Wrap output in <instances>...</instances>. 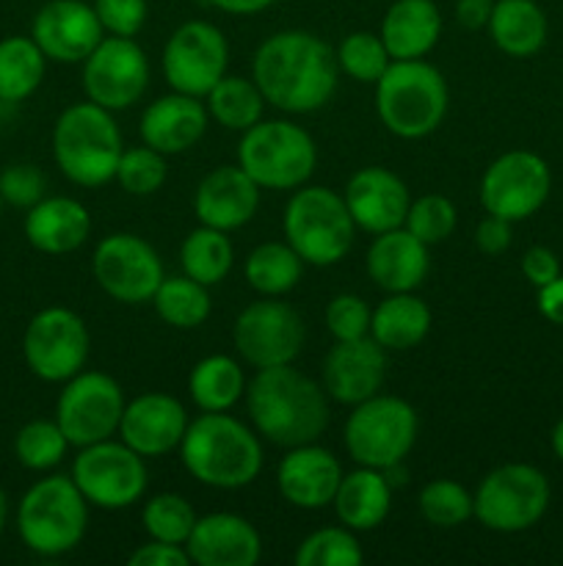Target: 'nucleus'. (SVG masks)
Masks as SVG:
<instances>
[{"mask_svg":"<svg viewBox=\"0 0 563 566\" xmlns=\"http://www.w3.org/2000/svg\"><path fill=\"white\" fill-rule=\"evenodd\" d=\"M293 562L296 566H359L364 562V553L357 531L346 525H331V528L312 531L307 539H301Z\"/></svg>","mask_w":563,"mask_h":566,"instance_id":"nucleus-40","label":"nucleus"},{"mask_svg":"<svg viewBox=\"0 0 563 566\" xmlns=\"http://www.w3.org/2000/svg\"><path fill=\"white\" fill-rule=\"evenodd\" d=\"M348 457L362 468L390 470L403 464L417 442V412L397 396H373L351 407L342 431Z\"/></svg>","mask_w":563,"mask_h":566,"instance_id":"nucleus-9","label":"nucleus"},{"mask_svg":"<svg viewBox=\"0 0 563 566\" xmlns=\"http://www.w3.org/2000/svg\"><path fill=\"white\" fill-rule=\"evenodd\" d=\"M152 307L163 324L174 326V329H196L210 318V302L208 285L191 280V276H163L152 296Z\"/></svg>","mask_w":563,"mask_h":566,"instance_id":"nucleus-38","label":"nucleus"},{"mask_svg":"<svg viewBox=\"0 0 563 566\" xmlns=\"http://www.w3.org/2000/svg\"><path fill=\"white\" fill-rule=\"evenodd\" d=\"M342 481V464L326 448L307 442V446L287 448L276 470V486L290 506L304 512H318L331 506L337 486Z\"/></svg>","mask_w":563,"mask_h":566,"instance_id":"nucleus-23","label":"nucleus"},{"mask_svg":"<svg viewBox=\"0 0 563 566\" xmlns=\"http://www.w3.org/2000/svg\"><path fill=\"white\" fill-rule=\"evenodd\" d=\"M188 392L202 412H230L246 396V376L237 359L226 354H210L193 365L188 376Z\"/></svg>","mask_w":563,"mask_h":566,"instance_id":"nucleus-33","label":"nucleus"},{"mask_svg":"<svg viewBox=\"0 0 563 566\" xmlns=\"http://www.w3.org/2000/svg\"><path fill=\"white\" fill-rule=\"evenodd\" d=\"M237 166L268 191H296L307 186L318 166V147L301 125L270 119L248 127L237 147Z\"/></svg>","mask_w":563,"mask_h":566,"instance_id":"nucleus-8","label":"nucleus"},{"mask_svg":"<svg viewBox=\"0 0 563 566\" xmlns=\"http://www.w3.org/2000/svg\"><path fill=\"white\" fill-rule=\"evenodd\" d=\"M522 274L533 287L550 285L552 280L561 276V263L557 254L546 247H530L522 258Z\"/></svg>","mask_w":563,"mask_h":566,"instance_id":"nucleus-50","label":"nucleus"},{"mask_svg":"<svg viewBox=\"0 0 563 566\" xmlns=\"http://www.w3.org/2000/svg\"><path fill=\"white\" fill-rule=\"evenodd\" d=\"M47 55L39 50L31 36L0 39V99L22 103L31 97L44 81Z\"/></svg>","mask_w":563,"mask_h":566,"instance_id":"nucleus-35","label":"nucleus"},{"mask_svg":"<svg viewBox=\"0 0 563 566\" xmlns=\"http://www.w3.org/2000/svg\"><path fill=\"white\" fill-rule=\"evenodd\" d=\"M491 9H495V0H456V20L467 31H480L489 25Z\"/></svg>","mask_w":563,"mask_h":566,"instance_id":"nucleus-52","label":"nucleus"},{"mask_svg":"<svg viewBox=\"0 0 563 566\" xmlns=\"http://www.w3.org/2000/svg\"><path fill=\"white\" fill-rule=\"evenodd\" d=\"M539 313L550 324L563 326V274L552 280L550 285L539 287Z\"/></svg>","mask_w":563,"mask_h":566,"instance_id":"nucleus-53","label":"nucleus"},{"mask_svg":"<svg viewBox=\"0 0 563 566\" xmlns=\"http://www.w3.org/2000/svg\"><path fill=\"white\" fill-rule=\"evenodd\" d=\"M334 55H337V66H340V72H346L351 81L373 83V86L375 81L384 75L386 66L392 64L390 50L384 48L379 33H370V31L348 33V36L337 44Z\"/></svg>","mask_w":563,"mask_h":566,"instance_id":"nucleus-43","label":"nucleus"},{"mask_svg":"<svg viewBox=\"0 0 563 566\" xmlns=\"http://www.w3.org/2000/svg\"><path fill=\"white\" fill-rule=\"evenodd\" d=\"M188 423L185 407L174 396L144 392L125 403L116 434L144 459H158L180 448Z\"/></svg>","mask_w":563,"mask_h":566,"instance_id":"nucleus-21","label":"nucleus"},{"mask_svg":"<svg viewBox=\"0 0 563 566\" xmlns=\"http://www.w3.org/2000/svg\"><path fill=\"white\" fill-rule=\"evenodd\" d=\"M44 188L47 180L33 164H11L0 171V197L11 208H33L39 199H44Z\"/></svg>","mask_w":563,"mask_h":566,"instance_id":"nucleus-47","label":"nucleus"},{"mask_svg":"<svg viewBox=\"0 0 563 566\" xmlns=\"http://www.w3.org/2000/svg\"><path fill=\"white\" fill-rule=\"evenodd\" d=\"M320 376L326 396L346 407H357L379 396L386 379V348H381L370 335L359 340H334L323 357Z\"/></svg>","mask_w":563,"mask_h":566,"instance_id":"nucleus-20","label":"nucleus"},{"mask_svg":"<svg viewBox=\"0 0 563 566\" xmlns=\"http://www.w3.org/2000/svg\"><path fill=\"white\" fill-rule=\"evenodd\" d=\"M6 520H9V497H6L3 486H0V531L6 528Z\"/></svg>","mask_w":563,"mask_h":566,"instance_id":"nucleus-56","label":"nucleus"},{"mask_svg":"<svg viewBox=\"0 0 563 566\" xmlns=\"http://www.w3.org/2000/svg\"><path fill=\"white\" fill-rule=\"evenodd\" d=\"M166 177H169L166 155L141 144V147H130L121 153L114 180L132 197H149L163 188Z\"/></svg>","mask_w":563,"mask_h":566,"instance_id":"nucleus-44","label":"nucleus"},{"mask_svg":"<svg viewBox=\"0 0 563 566\" xmlns=\"http://www.w3.org/2000/svg\"><path fill=\"white\" fill-rule=\"evenodd\" d=\"M149 86V61L136 39L105 36L83 61V92L108 111H125Z\"/></svg>","mask_w":563,"mask_h":566,"instance_id":"nucleus-18","label":"nucleus"},{"mask_svg":"<svg viewBox=\"0 0 563 566\" xmlns=\"http://www.w3.org/2000/svg\"><path fill=\"white\" fill-rule=\"evenodd\" d=\"M130 566H188L191 558H188L185 545H171V542L149 539L147 545H138L132 551V556L127 558Z\"/></svg>","mask_w":563,"mask_h":566,"instance_id":"nucleus-49","label":"nucleus"},{"mask_svg":"<svg viewBox=\"0 0 563 566\" xmlns=\"http://www.w3.org/2000/svg\"><path fill=\"white\" fill-rule=\"evenodd\" d=\"M185 551L199 566H254L263 556V539L241 514L215 512L196 520Z\"/></svg>","mask_w":563,"mask_h":566,"instance_id":"nucleus-25","label":"nucleus"},{"mask_svg":"<svg viewBox=\"0 0 563 566\" xmlns=\"http://www.w3.org/2000/svg\"><path fill=\"white\" fill-rule=\"evenodd\" d=\"M431 307L414 291L390 293L370 315V337L386 352H408L431 332Z\"/></svg>","mask_w":563,"mask_h":566,"instance_id":"nucleus-31","label":"nucleus"},{"mask_svg":"<svg viewBox=\"0 0 563 566\" xmlns=\"http://www.w3.org/2000/svg\"><path fill=\"white\" fill-rule=\"evenodd\" d=\"M182 468L213 490H243L263 470L257 431L230 412H202L188 423L180 442Z\"/></svg>","mask_w":563,"mask_h":566,"instance_id":"nucleus-3","label":"nucleus"},{"mask_svg":"<svg viewBox=\"0 0 563 566\" xmlns=\"http://www.w3.org/2000/svg\"><path fill=\"white\" fill-rule=\"evenodd\" d=\"M196 512L191 503L174 492H160L152 495L141 509V523L149 539L171 542V545H185L196 525Z\"/></svg>","mask_w":563,"mask_h":566,"instance_id":"nucleus-41","label":"nucleus"},{"mask_svg":"<svg viewBox=\"0 0 563 566\" xmlns=\"http://www.w3.org/2000/svg\"><path fill=\"white\" fill-rule=\"evenodd\" d=\"M125 403V392L114 376L81 370L64 381V390L55 401V423L70 446L86 448L110 440L119 431Z\"/></svg>","mask_w":563,"mask_h":566,"instance_id":"nucleus-12","label":"nucleus"},{"mask_svg":"<svg viewBox=\"0 0 563 566\" xmlns=\"http://www.w3.org/2000/svg\"><path fill=\"white\" fill-rule=\"evenodd\" d=\"M25 238L36 252L61 258L77 252L88 241L92 216L72 197H44L25 213Z\"/></svg>","mask_w":563,"mask_h":566,"instance_id":"nucleus-28","label":"nucleus"},{"mask_svg":"<svg viewBox=\"0 0 563 566\" xmlns=\"http://www.w3.org/2000/svg\"><path fill=\"white\" fill-rule=\"evenodd\" d=\"M125 144L114 111L92 103H75L61 111L53 125V160L61 175L83 188H99L116 177Z\"/></svg>","mask_w":563,"mask_h":566,"instance_id":"nucleus-4","label":"nucleus"},{"mask_svg":"<svg viewBox=\"0 0 563 566\" xmlns=\"http://www.w3.org/2000/svg\"><path fill=\"white\" fill-rule=\"evenodd\" d=\"M92 274L99 291L121 304L152 302L155 291L166 276L155 247L132 232H110L97 243Z\"/></svg>","mask_w":563,"mask_h":566,"instance_id":"nucleus-16","label":"nucleus"},{"mask_svg":"<svg viewBox=\"0 0 563 566\" xmlns=\"http://www.w3.org/2000/svg\"><path fill=\"white\" fill-rule=\"evenodd\" d=\"M210 114L202 97L171 92L149 103L141 114V142L158 149L160 155H182L196 147L199 138L208 130Z\"/></svg>","mask_w":563,"mask_h":566,"instance_id":"nucleus-26","label":"nucleus"},{"mask_svg":"<svg viewBox=\"0 0 563 566\" xmlns=\"http://www.w3.org/2000/svg\"><path fill=\"white\" fill-rule=\"evenodd\" d=\"M475 517L497 534L533 528L550 506V481L533 464L511 462L495 468L475 490Z\"/></svg>","mask_w":563,"mask_h":566,"instance_id":"nucleus-10","label":"nucleus"},{"mask_svg":"<svg viewBox=\"0 0 563 566\" xmlns=\"http://www.w3.org/2000/svg\"><path fill=\"white\" fill-rule=\"evenodd\" d=\"M342 199H346L353 224L370 235L403 227L408 205H412L406 182L384 166H364L353 171L348 177Z\"/></svg>","mask_w":563,"mask_h":566,"instance_id":"nucleus-22","label":"nucleus"},{"mask_svg":"<svg viewBox=\"0 0 563 566\" xmlns=\"http://www.w3.org/2000/svg\"><path fill=\"white\" fill-rule=\"evenodd\" d=\"M88 528V501L72 475L39 479L17 506V534L39 556H64L83 542Z\"/></svg>","mask_w":563,"mask_h":566,"instance_id":"nucleus-6","label":"nucleus"},{"mask_svg":"<svg viewBox=\"0 0 563 566\" xmlns=\"http://www.w3.org/2000/svg\"><path fill=\"white\" fill-rule=\"evenodd\" d=\"M489 36L511 59H528L546 42V14L535 0H495Z\"/></svg>","mask_w":563,"mask_h":566,"instance_id":"nucleus-32","label":"nucleus"},{"mask_svg":"<svg viewBox=\"0 0 563 566\" xmlns=\"http://www.w3.org/2000/svg\"><path fill=\"white\" fill-rule=\"evenodd\" d=\"M160 64L171 92L204 99L210 88L226 75L230 44L213 22H182L166 42Z\"/></svg>","mask_w":563,"mask_h":566,"instance_id":"nucleus-15","label":"nucleus"},{"mask_svg":"<svg viewBox=\"0 0 563 566\" xmlns=\"http://www.w3.org/2000/svg\"><path fill=\"white\" fill-rule=\"evenodd\" d=\"M419 514L434 528H458L475 517V497L453 479H436L419 490Z\"/></svg>","mask_w":563,"mask_h":566,"instance_id":"nucleus-42","label":"nucleus"},{"mask_svg":"<svg viewBox=\"0 0 563 566\" xmlns=\"http://www.w3.org/2000/svg\"><path fill=\"white\" fill-rule=\"evenodd\" d=\"M210 119L219 122L221 127L235 133H246L248 127L263 119L265 97L252 77L224 75L204 97Z\"/></svg>","mask_w":563,"mask_h":566,"instance_id":"nucleus-36","label":"nucleus"},{"mask_svg":"<svg viewBox=\"0 0 563 566\" xmlns=\"http://www.w3.org/2000/svg\"><path fill=\"white\" fill-rule=\"evenodd\" d=\"M370 315L373 310L362 296L340 293L326 304V329L334 340H359L370 335Z\"/></svg>","mask_w":563,"mask_h":566,"instance_id":"nucleus-46","label":"nucleus"},{"mask_svg":"<svg viewBox=\"0 0 563 566\" xmlns=\"http://www.w3.org/2000/svg\"><path fill=\"white\" fill-rule=\"evenodd\" d=\"M458 224L456 205L442 193H425V197L412 199L408 213L403 227L412 232L414 238L425 243V247H436V243L447 241Z\"/></svg>","mask_w":563,"mask_h":566,"instance_id":"nucleus-45","label":"nucleus"},{"mask_svg":"<svg viewBox=\"0 0 563 566\" xmlns=\"http://www.w3.org/2000/svg\"><path fill=\"white\" fill-rule=\"evenodd\" d=\"M70 440L55 420H31L14 437L17 462L33 473H44L64 462Z\"/></svg>","mask_w":563,"mask_h":566,"instance_id":"nucleus-39","label":"nucleus"},{"mask_svg":"<svg viewBox=\"0 0 563 566\" xmlns=\"http://www.w3.org/2000/svg\"><path fill=\"white\" fill-rule=\"evenodd\" d=\"M370 280L386 293L417 291L431 269L428 247L414 238L406 227H395L373 238L364 258Z\"/></svg>","mask_w":563,"mask_h":566,"instance_id":"nucleus-27","label":"nucleus"},{"mask_svg":"<svg viewBox=\"0 0 563 566\" xmlns=\"http://www.w3.org/2000/svg\"><path fill=\"white\" fill-rule=\"evenodd\" d=\"M246 407L254 431L279 448L318 442L329 426V401L323 385L298 368H259L246 385Z\"/></svg>","mask_w":563,"mask_h":566,"instance_id":"nucleus-2","label":"nucleus"},{"mask_svg":"<svg viewBox=\"0 0 563 566\" xmlns=\"http://www.w3.org/2000/svg\"><path fill=\"white\" fill-rule=\"evenodd\" d=\"M0 108H3V99H0Z\"/></svg>","mask_w":563,"mask_h":566,"instance_id":"nucleus-58","label":"nucleus"},{"mask_svg":"<svg viewBox=\"0 0 563 566\" xmlns=\"http://www.w3.org/2000/svg\"><path fill=\"white\" fill-rule=\"evenodd\" d=\"M331 506H334L340 525L357 531V534L379 528L392 512L390 479L384 475V470L359 464V470H353V473H342Z\"/></svg>","mask_w":563,"mask_h":566,"instance_id":"nucleus-30","label":"nucleus"},{"mask_svg":"<svg viewBox=\"0 0 563 566\" xmlns=\"http://www.w3.org/2000/svg\"><path fill=\"white\" fill-rule=\"evenodd\" d=\"M232 340L243 363L254 368L290 365L301 354L304 324L290 304L274 296L254 302L243 310L232 326Z\"/></svg>","mask_w":563,"mask_h":566,"instance_id":"nucleus-17","label":"nucleus"},{"mask_svg":"<svg viewBox=\"0 0 563 566\" xmlns=\"http://www.w3.org/2000/svg\"><path fill=\"white\" fill-rule=\"evenodd\" d=\"M70 475L88 506L105 509V512H119L138 503L149 484L144 457L121 440H103L81 448Z\"/></svg>","mask_w":563,"mask_h":566,"instance_id":"nucleus-11","label":"nucleus"},{"mask_svg":"<svg viewBox=\"0 0 563 566\" xmlns=\"http://www.w3.org/2000/svg\"><path fill=\"white\" fill-rule=\"evenodd\" d=\"M285 238L307 265L329 269L353 247V224L342 193L323 186H301L285 208Z\"/></svg>","mask_w":563,"mask_h":566,"instance_id":"nucleus-7","label":"nucleus"},{"mask_svg":"<svg viewBox=\"0 0 563 566\" xmlns=\"http://www.w3.org/2000/svg\"><path fill=\"white\" fill-rule=\"evenodd\" d=\"M445 75L423 59L392 61L375 81V111L392 136L425 138L442 125L447 114Z\"/></svg>","mask_w":563,"mask_h":566,"instance_id":"nucleus-5","label":"nucleus"},{"mask_svg":"<svg viewBox=\"0 0 563 566\" xmlns=\"http://www.w3.org/2000/svg\"><path fill=\"white\" fill-rule=\"evenodd\" d=\"M304 260L298 258L296 249L290 243L282 241H268L259 243L257 249H252L243 265V274L246 282L259 293V296H285L293 287L301 282L304 274Z\"/></svg>","mask_w":563,"mask_h":566,"instance_id":"nucleus-34","label":"nucleus"},{"mask_svg":"<svg viewBox=\"0 0 563 566\" xmlns=\"http://www.w3.org/2000/svg\"><path fill=\"white\" fill-rule=\"evenodd\" d=\"M3 205H6V202H3V197H0V216H3Z\"/></svg>","mask_w":563,"mask_h":566,"instance_id":"nucleus-57","label":"nucleus"},{"mask_svg":"<svg viewBox=\"0 0 563 566\" xmlns=\"http://www.w3.org/2000/svg\"><path fill=\"white\" fill-rule=\"evenodd\" d=\"M276 0H210V6H215L224 14H237V17H252L259 11L270 9Z\"/></svg>","mask_w":563,"mask_h":566,"instance_id":"nucleus-54","label":"nucleus"},{"mask_svg":"<svg viewBox=\"0 0 563 566\" xmlns=\"http://www.w3.org/2000/svg\"><path fill=\"white\" fill-rule=\"evenodd\" d=\"M31 39L47 61L55 64H83L105 39L94 6L83 0H50L31 22Z\"/></svg>","mask_w":563,"mask_h":566,"instance_id":"nucleus-19","label":"nucleus"},{"mask_svg":"<svg viewBox=\"0 0 563 566\" xmlns=\"http://www.w3.org/2000/svg\"><path fill=\"white\" fill-rule=\"evenodd\" d=\"M182 274L202 285H219L230 276L232 263H235V249L226 232L215 227H196L185 235L180 247Z\"/></svg>","mask_w":563,"mask_h":566,"instance_id":"nucleus-37","label":"nucleus"},{"mask_svg":"<svg viewBox=\"0 0 563 566\" xmlns=\"http://www.w3.org/2000/svg\"><path fill=\"white\" fill-rule=\"evenodd\" d=\"M392 61L425 59L442 36V14L434 0H395L379 31Z\"/></svg>","mask_w":563,"mask_h":566,"instance_id":"nucleus-29","label":"nucleus"},{"mask_svg":"<svg viewBox=\"0 0 563 566\" xmlns=\"http://www.w3.org/2000/svg\"><path fill=\"white\" fill-rule=\"evenodd\" d=\"M550 442H552V451H555V457L561 459V462H563V418L557 420L555 429H552Z\"/></svg>","mask_w":563,"mask_h":566,"instance_id":"nucleus-55","label":"nucleus"},{"mask_svg":"<svg viewBox=\"0 0 563 566\" xmlns=\"http://www.w3.org/2000/svg\"><path fill=\"white\" fill-rule=\"evenodd\" d=\"M550 188L552 175L546 160L528 149H511L491 160L480 177V205L489 216L517 224L539 213Z\"/></svg>","mask_w":563,"mask_h":566,"instance_id":"nucleus-14","label":"nucleus"},{"mask_svg":"<svg viewBox=\"0 0 563 566\" xmlns=\"http://www.w3.org/2000/svg\"><path fill=\"white\" fill-rule=\"evenodd\" d=\"M337 55L329 44L309 31L270 33L252 61V81L265 103L285 114L320 111L337 88Z\"/></svg>","mask_w":563,"mask_h":566,"instance_id":"nucleus-1","label":"nucleus"},{"mask_svg":"<svg viewBox=\"0 0 563 566\" xmlns=\"http://www.w3.org/2000/svg\"><path fill=\"white\" fill-rule=\"evenodd\" d=\"M103 31L108 36H136L149 14L147 0H94Z\"/></svg>","mask_w":563,"mask_h":566,"instance_id":"nucleus-48","label":"nucleus"},{"mask_svg":"<svg viewBox=\"0 0 563 566\" xmlns=\"http://www.w3.org/2000/svg\"><path fill=\"white\" fill-rule=\"evenodd\" d=\"M475 247L484 254H502L511 247V221L500 216H486L475 230Z\"/></svg>","mask_w":563,"mask_h":566,"instance_id":"nucleus-51","label":"nucleus"},{"mask_svg":"<svg viewBox=\"0 0 563 566\" xmlns=\"http://www.w3.org/2000/svg\"><path fill=\"white\" fill-rule=\"evenodd\" d=\"M86 321L66 307H44L28 321L22 335V357L36 379L64 385L86 368L88 359Z\"/></svg>","mask_w":563,"mask_h":566,"instance_id":"nucleus-13","label":"nucleus"},{"mask_svg":"<svg viewBox=\"0 0 563 566\" xmlns=\"http://www.w3.org/2000/svg\"><path fill=\"white\" fill-rule=\"evenodd\" d=\"M263 188L241 166H219L202 177L193 193V213L199 224L232 232L246 227L259 210Z\"/></svg>","mask_w":563,"mask_h":566,"instance_id":"nucleus-24","label":"nucleus"}]
</instances>
